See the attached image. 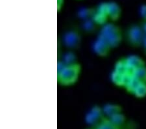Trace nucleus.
Here are the masks:
<instances>
[{"label":"nucleus","instance_id":"nucleus-1","mask_svg":"<svg viewBox=\"0 0 146 129\" xmlns=\"http://www.w3.org/2000/svg\"><path fill=\"white\" fill-rule=\"evenodd\" d=\"M99 36L104 39L111 48L118 46L122 40L121 30L112 23H107L103 25Z\"/></svg>","mask_w":146,"mask_h":129},{"label":"nucleus","instance_id":"nucleus-2","mask_svg":"<svg viewBox=\"0 0 146 129\" xmlns=\"http://www.w3.org/2000/svg\"><path fill=\"white\" fill-rule=\"evenodd\" d=\"M81 67L78 64L66 65L58 74V81L62 85L70 86L76 82L79 78Z\"/></svg>","mask_w":146,"mask_h":129},{"label":"nucleus","instance_id":"nucleus-3","mask_svg":"<svg viewBox=\"0 0 146 129\" xmlns=\"http://www.w3.org/2000/svg\"><path fill=\"white\" fill-rule=\"evenodd\" d=\"M144 32L142 27L135 25L129 28L127 32V39L131 45L134 46H140L142 44Z\"/></svg>","mask_w":146,"mask_h":129},{"label":"nucleus","instance_id":"nucleus-4","mask_svg":"<svg viewBox=\"0 0 146 129\" xmlns=\"http://www.w3.org/2000/svg\"><path fill=\"white\" fill-rule=\"evenodd\" d=\"M105 117L103 110L98 106L94 107L86 117V122L89 126L97 125Z\"/></svg>","mask_w":146,"mask_h":129},{"label":"nucleus","instance_id":"nucleus-5","mask_svg":"<svg viewBox=\"0 0 146 129\" xmlns=\"http://www.w3.org/2000/svg\"><path fill=\"white\" fill-rule=\"evenodd\" d=\"M63 42L68 48H77L81 43V36L77 31L75 30L66 33L63 37Z\"/></svg>","mask_w":146,"mask_h":129},{"label":"nucleus","instance_id":"nucleus-6","mask_svg":"<svg viewBox=\"0 0 146 129\" xmlns=\"http://www.w3.org/2000/svg\"><path fill=\"white\" fill-rule=\"evenodd\" d=\"M110 48H110L109 44L107 43V42L100 36L96 40L94 45V49L95 52L101 57L107 55Z\"/></svg>","mask_w":146,"mask_h":129},{"label":"nucleus","instance_id":"nucleus-7","mask_svg":"<svg viewBox=\"0 0 146 129\" xmlns=\"http://www.w3.org/2000/svg\"><path fill=\"white\" fill-rule=\"evenodd\" d=\"M88 129H129L126 125L123 126H119L114 123H112L110 119L105 116L103 117L102 120L95 126H90Z\"/></svg>","mask_w":146,"mask_h":129},{"label":"nucleus","instance_id":"nucleus-8","mask_svg":"<svg viewBox=\"0 0 146 129\" xmlns=\"http://www.w3.org/2000/svg\"><path fill=\"white\" fill-rule=\"evenodd\" d=\"M125 60L127 65L129 69H130L132 74L133 73L134 70L135 69L141 67L145 66V63L143 61V60L137 55H130L125 59Z\"/></svg>","mask_w":146,"mask_h":129},{"label":"nucleus","instance_id":"nucleus-9","mask_svg":"<svg viewBox=\"0 0 146 129\" xmlns=\"http://www.w3.org/2000/svg\"><path fill=\"white\" fill-rule=\"evenodd\" d=\"M108 16L112 20H117L121 15V9L117 3L115 2L107 3Z\"/></svg>","mask_w":146,"mask_h":129},{"label":"nucleus","instance_id":"nucleus-10","mask_svg":"<svg viewBox=\"0 0 146 129\" xmlns=\"http://www.w3.org/2000/svg\"><path fill=\"white\" fill-rule=\"evenodd\" d=\"M102 110L104 116L107 118H109L115 114L121 112V108L119 105L114 104L105 105Z\"/></svg>","mask_w":146,"mask_h":129},{"label":"nucleus","instance_id":"nucleus-11","mask_svg":"<svg viewBox=\"0 0 146 129\" xmlns=\"http://www.w3.org/2000/svg\"><path fill=\"white\" fill-rule=\"evenodd\" d=\"M131 74H123L119 72H116L115 70L113 71L111 75L112 81L118 86H125L127 81Z\"/></svg>","mask_w":146,"mask_h":129},{"label":"nucleus","instance_id":"nucleus-12","mask_svg":"<svg viewBox=\"0 0 146 129\" xmlns=\"http://www.w3.org/2000/svg\"><path fill=\"white\" fill-rule=\"evenodd\" d=\"M140 83L141 82L132 74L129 76L127 81L124 87L129 92L133 93L134 92V91L135 90V89L137 88Z\"/></svg>","mask_w":146,"mask_h":129},{"label":"nucleus","instance_id":"nucleus-13","mask_svg":"<svg viewBox=\"0 0 146 129\" xmlns=\"http://www.w3.org/2000/svg\"><path fill=\"white\" fill-rule=\"evenodd\" d=\"M114 70L116 72H119L120 74H132V72H131L130 69H129L125 59H121L118 61L116 63Z\"/></svg>","mask_w":146,"mask_h":129},{"label":"nucleus","instance_id":"nucleus-14","mask_svg":"<svg viewBox=\"0 0 146 129\" xmlns=\"http://www.w3.org/2000/svg\"><path fill=\"white\" fill-rule=\"evenodd\" d=\"M109 119L112 123H114V125H116L117 126H123L125 125H126V117L121 112L114 115V116H112V117H109Z\"/></svg>","mask_w":146,"mask_h":129},{"label":"nucleus","instance_id":"nucleus-15","mask_svg":"<svg viewBox=\"0 0 146 129\" xmlns=\"http://www.w3.org/2000/svg\"><path fill=\"white\" fill-rule=\"evenodd\" d=\"M108 17L109 16H108L107 15H106V14L101 13L98 11H96L95 13H94L92 19L94 22L96 23L105 25V23H107L106 22H107Z\"/></svg>","mask_w":146,"mask_h":129},{"label":"nucleus","instance_id":"nucleus-16","mask_svg":"<svg viewBox=\"0 0 146 129\" xmlns=\"http://www.w3.org/2000/svg\"><path fill=\"white\" fill-rule=\"evenodd\" d=\"M133 74L141 82L146 83V67L143 66L134 70Z\"/></svg>","mask_w":146,"mask_h":129},{"label":"nucleus","instance_id":"nucleus-17","mask_svg":"<svg viewBox=\"0 0 146 129\" xmlns=\"http://www.w3.org/2000/svg\"><path fill=\"white\" fill-rule=\"evenodd\" d=\"M133 94L138 98H143L146 97V83L141 82L134 91Z\"/></svg>","mask_w":146,"mask_h":129},{"label":"nucleus","instance_id":"nucleus-18","mask_svg":"<svg viewBox=\"0 0 146 129\" xmlns=\"http://www.w3.org/2000/svg\"><path fill=\"white\" fill-rule=\"evenodd\" d=\"M63 62L65 63L66 65H73L77 64V57L73 53L68 52L64 55Z\"/></svg>","mask_w":146,"mask_h":129},{"label":"nucleus","instance_id":"nucleus-19","mask_svg":"<svg viewBox=\"0 0 146 129\" xmlns=\"http://www.w3.org/2000/svg\"><path fill=\"white\" fill-rule=\"evenodd\" d=\"M140 13L143 19L146 21V4L143 5L141 7Z\"/></svg>","mask_w":146,"mask_h":129},{"label":"nucleus","instance_id":"nucleus-20","mask_svg":"<svg viewBox=\"0 0 146 129\" xmlns=\"http://www.w3.org/2000/svg\"><path fill=\"white\" fill-rule=\"evenodd\" d=\"M90 13H89V11L88 10H87V9H83V10L80 13V15H81V16L82 18H86L90 15Z\"/></svg>","mask_w":146,"mask_h":129},{"label":"nucleus","instance_id":"nucleus-21","mask_svg":"<svg viewBox=\"0 0 146 129\" xmlns=\"http://www.w3.org/2000/svg\"><path fill=\"white\" fill-rule=\"evenodd\" d=\"M64 3V0H57V9L58 11H60L62 8V5Z\"/></svg>","mask_w":146,"mask_h":129},{"label":"nucleus","instance_id":"nucleus-22","mask_svg":"<svg viewBox=\"0 0 146 129\" xmlns=\"http://www.w3.org/2000/svg\"><path fill=\"white\" fill-rule=\"evenodd\" d=\"M142 46H143V50H144L145 52L146 53V35H145L144 37H143V42H142Z\"/></svg>","mask_w":146,"mask_h":129},{"label":"nucleus","instance_id":"nucleus-23","mask_svg":"<svg viewBox=\"0 0 146 129\" xmlns=\"http://www.w3.org/2000/svg\"><path fill=\"white\" fill-rule=\"evenodd\" d=\"M142 29H143V32H144V34L146 35V21H145L144 23H143V25L142 26Z\"/></svg>","mask_w":146,"mask_h":129}]
</instances>
